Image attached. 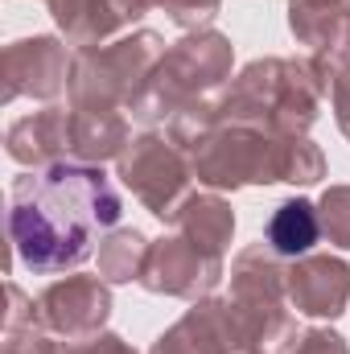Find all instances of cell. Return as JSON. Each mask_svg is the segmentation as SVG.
<instances>
[{
	"label": "cell",
	"instance_id": "cell-1",
	"mask_svg": "<svg viewBox=\"0 0 350 354\" xmlns=\"http://www.w3.org/2000/svg\"><path fill=\"white\" fill-rule=\"evenodd\" d=\"M116 218V198L107 181L91 169H50L25 177L12 206V239L21 260L37 272H54L83 260L91 231Z\"/></svg>",
	"mask_w": 350,
	"mask_h": 354
},
{
	"label": "cell",
	"instance_id": "cell-2",
	"mask_svg": "<svg viewBox=\"0 0 350 354\" xmlns=\"http://www.w3.org/2000/svg\"><path fill=\"white\" fill-rule=\"evenodd\" d=\"M317 239V223L309 214V206H284L272 223V243L284 252V256H297L305 252L309 243Z\"/></svg>",
	"mask_w": 350,
	"mask_h": 354
}]
</instances>
